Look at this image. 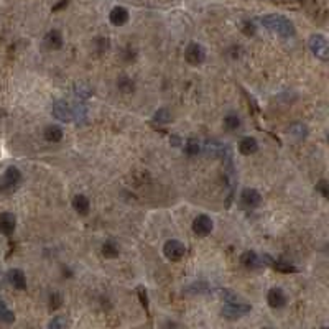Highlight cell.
<instances>
[{
    "instance_id": "1",
    "label": "cell",
    "mask_w": 329,
    "mask_h": 329,
    "mask_svg": "<svg viewBox=\"0 0 329 329\" xmlns=\"http://www.w3.org/2000/svg\"><path fill=\"white\" fill-rule=\"evenodd\" d=\"M260 22L267 30L276 33L281 38H292L295 35L293 23L283 15H276V13H273V15H265Z\"/></svg>"
},
{
    "instance_id": "2",
    "label": "cell",
    "mask_w": 329,
    "mask_h": 329,
    "mask_svg": "<svg viewBox=\"0 0 329 329\" xmlns=\"http://www.w3.org/2000/svg\"><path fill=\"white\" fill-rule=\"evenodd\" d=\"M20 181H22V173H20V170L15 167H9L5 170L4 176L0 178V193L2 194L13 193V191L18 188Z\"/></svg>"
},
{
    "instance_id": "3",
    "label": "cell",
    "mask_w": 329,
    "mask_h": 329,
    "mask_svg": "<svg viewBox=\"0 0 329 329\" xmlns=\"http://www.w3.org/2000/svg\"><path fill=\"white\" fill-rule=\"evenodd\" d=\"M250 309L252 308H250L249 303L237 300V301H227L226 305H224L221 313H222L224 318H227V319H239L243 314L250 313Z\"/></svg>"
},
{
    "instance_id": "4",
    "label": "cell",
    "mask_w": 329,
    "mask_h": 329,
    "mask_svg": "<svg viewBox=\"0 0 329 329\" xmlns=\"http://www.w3.org/2000/svg\"><path fill=\"white\" fill-rule=\"evenodd\" d=\"M309 50L313 51L316 58H319L321 61H327L329 59V48H327V39L322 35H311L309 36Z\"/></svg>"
},
{
    "instance_id": "5",
    "label": "cell",
    "mask_w": 329,
    "mask_h": 329,
    "mask_svg": "<svg viewBox=\"0 0 329 329\" xmlns=\"http://www.w3.org/2000/svg\"><path fill=\"white\" fill-rule=\"evenodd\" d=\"M163 254H164V257H167L170 262H178V260L183 259L184 254H186V247H184L180 240L171 239V240L164 242Z\"/></svg>"
},
{
    "instance_id": "6",
    "label": "cell",
    "mask_w": 329,
    "mask_h": 329,
    "mask_svg": "<svg viewBox=\"0 0 329 329\" xmlns=\"http://www.w3.org/2000/svg\"><path fill=\"white\" fill-rule=\"evenodd\" d=\"M184 59H186L191 66H199L204 63V59H206V50H204L201 45L191 43L186 48V51H184Z\"/></svg>"
},
{
    "instance_id": "7",
    "label": "cell",
    "mask_w": 329,
    "mask_h": 329,
    "mask_svg": "<svg viewBox=\"0 0 329 329\" xmlns=\"http://www.w3.org/2000/svg\"><path fill=\"white\" fill-rule=\"evenodd\" d=\"M213 229H214V222H213V219H211V217L206 216V214L197 216L196 219L193 221V232H194L196 235H199V237L209 235L211 232H213Z\"/></svg>"
},
{
    "instance_id": "8",
    "label": "cell",
    "mask_w": 329,
    "mask_h": 329,
    "mask_svg": "<svg viewBox=\"0 0 329 329\" xmlns=\"http://www.w3.org/2000/svg\"><path fill=\"white\" fill-rule=\"evenodd\" d=\"M51 114L55 118L61 122H71L72 120V107L66 101H55L51 107Z\"/></svg>"
},
{
    "instance_id": "9",
    "label": "cell",
    "mask_w": 329,
    "mask_h": 329,
    "mask_svg": "<svg viewBox=\"0 0 329 329\" xmlns=\"http://www.w3.org/2000/svg\"><path fill=\"white\" fill-rule=\"evenodd\" d=\"M240 202L245 209H255L257 206H260L262 196L257 189L254 188H245L240 194Z\"/></svg>"
},
{
    "instance_id": "10",
    "label": "cell",
    "mask_w": 329,
    "mask_h": 329,
    "mask_svg": "<svg viewBox=\"0 0 329 329\" xmlns=\"http://www.w3.org/2000/svg\"><path fill=\"white\" fill-rule=\"evenodd\" d=\"M204 148H206L208 155H213L217 158H230V148L226 143H221L219 140H208Z\"/></svg>"
},
{
    "instance_id": "11",
    "label": "cell",
    "mask_w": 329,
    "mask_h": 329,
    "mask_svg": "<svg viewBox=\"0 0 329 329\" xmlns=\"http://www.w3.org/2000/svg\"><path fill=\"white\" fill-rule=\"evenodd\" d=\"M17 226V219L12 213H0V234L12 235Z\"/></svg>"
},
{
    "instance_id": "12",
    "label": "cell",
    "mask_w": 329,
    "mask_h": 329,
    "mask_svg": "<svg viewBox=\"0 0 329 329\" xmlns=\"http://www.w3.org/2000/svg\"><path fill=\"white\" fill-rule=\"evenodd\" d=\"M267 303L272 308L278 309V308H283L286 305V296L283 293L281 288H272L270 292L267 293Z\"/></svg>"
},
{
    "instance_id": "13",
    "label": "cell",
    "mask_w": 329,
    "mask_h": 329,
    "mask_svg": "<svg viewBox=\"0 0 329 329\" xmlns=\"http://www.w3.org/2000/svg\"><path fill=\"white\" fill-rule=\"evenodd\" d=\"M7 278H9L10 285L15 288V290H20V292H23L26 290V278H25V273L22 272L20 268H12L9 270V273H7Z\"/></svg>"
},
{
    "instance_id": "14",
    "label": "cell",
    "mask_w": 329,
    "mask_h": 329,
    "mask_svg": "<svg viewBox=\"0 0 329 329\" xmlns=\"http://www.w3.org/2000/svg\"><path fill=\"white\" fill-rule=\"evenodd\" d=\"M240 263L247 270H257V268H260L263 265L262 259L254 252V250H247V252H243L240 255Z\"/></svg>"
},
{
    "instance_id": "15",
    "label": "cell",
    "mask_w": 329,
    "mask_h": 329,
    "mask_svg": "<svg viewBox=\"0 0 329 329\" xmlns=\"http://www.w3.org/2000/svg\"><path fill=\"white\" fill-rule=\"evenodd\" d=\"M109 20H110L112 25L122 26L129 22V10L124 9V7H114L109 13Z\"/></svg>"
},
{
    "instance_id": "16",
    "label": "cell",
    "mask_w": 329,
    "mask_h": 329,
    "mask_svg": "<svg viewBox=\"0 0 329 329\" xmlns=\"http://www.w3.org/2000/svg\"><path fill=\"white\" fill-rule=\"evenodd\" d=\"M45 45L48 50H59L63 46V35L58 30H50L45 35Z\"/></svg>"
},
{
    "instance_id": "17",
    "label": "cell",
    "mask_w": 329,
    "mask_h": 329,
    "mask_svg": "<svg viewBox=\"0 0 329 329\" xmlns=\"http://www.w3.org/2000/svg\"><path fill=\"white\" fill-rule=\"evenodd\" d=\"M257 150H259V142L254 137H243L239 142V151L242 155H254Z\"/></svg>"
},
{
    "instance_id": "18",
    "label": "cell",
    "mask_w": 329,
    "mask_h": 329,
    "mask_svg": "<svg viewBox=\"0 0 329 329\" xmlns=\"http://www.w3.org/2000/svg\"><path fill=\"white\" fill-rule=\"evenodd\" d=\"M72 208H74V211H76L77 214L86 216V214H89L91 202H89V199L84 194H76L74 199H72Z\"/></svg>"
},
{
    "instance_id": "19",
    "label": "cell",
    "mask_w": 329,
    "mask_h": 329,
    "mask_svg": "<svg viewBox=\"0 0 329 329\" xmlns=\"http://www.w3.org/2000/svg\"><path fill=\"white\" fill-rule=\"evenodd\" d=\"M43 135L48 142L55 143V142H59L63 138V130H61V127H58V125H48V127L45 129Z\"/></svg>"
},
{
    "instance_id": "20",
    "label": "cell",
    "mask_w": 329,
    "mask_h": 329,
    "mask_svg": "<svg viewBox=\"0 0 329 329\" xmlns=\"http://www.w3.org/2000/svg\"><path fill=\"white\" fill-rule=\"evenodd\" d=\"M267 259H268V257H267ZM270 265H272L276 270V272H281V273H295V272H298V268H296L295 265H292V263H288V262H283V260H270Z\"/></svg>"
},
{
    "instance_id": "21",
    "label": "cell",
    "mask_w": 329,
    "mask_h": 329,
    "mask_svg": "<svg viewBox=\"0 0 329 329\" xmlns=\"http://www.w3.org/2000/svg\"><path fill=\"white\" fill-rule=\"evenodd\" d=\"M117 88H118V91H120V92H124V94H130V92L135 91V84H134V81H132L130 77L122 76V77H118Z\"/></svg>"
},
{
    "instance_id": "22",
    "label": "cell",
    "mask_w": 329,
    "mask_h": 329,
    "mask_svg": "<svg viewBox=\"0 0 329 329\" xmlns=\"http://www.w3.org/2000/svg\"><path fill=\"white\" fill-rule=\"evenodd\" d=\"M102 255L105 257V259H117L118 257V247H117V243L115 242H112V240H107L102 245Z\"/></svg>"
},
{
    "instance_id": "23",
    "label": "cell",
    "mask_w": 329,
    "mask_h": 329,
    "mask_svg": "<svg viewBox=\"0 0 329 329\" xmlns=\"http://www.w3.org/2000/svg\"><path fill=\"white\" fill-rule=\"evenodd\" d=\"M240 117L235 114H229L226 118H224V127H226L229 132H235L240 129Z\"/></svg>"
},
{
    "instance_id": "24",
    "label": "cell",
    "mask_w": 329,
    "mask_h": 329,
    "mask_svg": "<svg viewBox=\"0 0 329 329\" xmlns=\"http://www.w3.org/2000/svg\"><path fill=\"white\" fill-rule=\"evenodd\" d=\"M0 321L5 322V324H12L15 321V314H13L12 309L7 308V305L2 300H0Z\"/></svg>"
},
{
    "instance_id": "25",
    "label": "cell",
    "mask_w": 329,
    "mask_h": 329,
    "mask_svg": "<svg viewBox=\"0 0 329 329\" xmlns=\"http://www.w3.org/2000/svg\"><path fill=\"white\" fill-rule=\"evenodd\" d=\"M288 134L296 138H305L308 135V127L303 124H293L292 127L288 129Z\"/></svg>"
},
{
    "instance_id": "26",
    "label": "cell",
    "mask_w": 329,
    "mask_h": 329,
    "mask_svg": "<svg viewBox=\"0 0 329 329\" xmlns=\"http://www.w3.org/2000/svg\"><path fill=\"white\" fill-rule=\"evenodd\" d=\"M72 118H77V122H84L88 118V109L84 104L79 102L72 107Z\"/></svg>"
},
{
    "instance_id": "27",
    "label": "cell",
    "mask_w": 329,
    "mask_h": 329,
    "mask_svg": "<svg viewBox=\"0 0 329 329\" xmlns=\"http://www.w3.org/2000/svg\"><path fill=\"white\" fill-rule=\"evenodd\" d=\"M184 150H186L188 155L194 156V155H197L201 151V143L197 142L196 138H189V140L186 142V145H184Z\"/></svg>"
},
{
    "instance_id": "28",
    "label": "cell",
    "mask_w": 329,
    "mask_h": 329,
    "mask_svg": "<svg viewBox=\"0 0 329 329\" xmlns=\"http://www.w3.org/2000/svg\"><path fill=\"white\" fill-rule=\"evenodd\" d=\"M69 326V321L66 319V316H56L48 322V327L51 329H64Z\"/></svg>"
},
{
    "instance_id": "29",
    "label": "cell",
    "mask_w": 329,
    "mask_h": 329,
    "mask_svg": "<svg viewBox=\"0 0 329 329\" xmlns=\"http://www.w3.org/2000/svg\"><path fill=\"white\" fill-rule=\"evenodd\" d=\"M153 120L158 122V124H168V122H171V114H170V110H168V109H160V110H156L155 115H153Z\"/></svg>"
},
{
    "instance_id": "30",
    "label": "cell",
    "mask_w": 329,
    "mask_h": 329,
    "mask_svg": "<svg viewBox=\"0 0 329 329\" xmlns=\"http://www.w3.org/2000/svg\"><path fill=\"white\" fill-rule=\"evenodd\" d=\"M137 295H138V298H140V303H142V306L147 309L148 311V295H147V288H143V286H138L137 288Z\"/></svg>"
},
{
    "instance_id": "31",
    "label": "cell",
    "mask_w": 329,
    "mask_h": 329,
    "mask_svg": "<svg viewBox=\"0 0 329 329\" xmlns=\"http://www.w3.org/2000/svg\"><path fill=\"white\" fill-rule=\"evenodd\" d=\"M61 306V296L58 293H51L50 295V309H58Z\"/></svg>"
},
{
    "instance_id": "32",
    "label": "cell",
    "mask_w": 329,
    "mask_h": 329,
    "mask_svg": "<svg viewBox=\"0 0 329 329\" xmlns=\"http://www.w3.org/2000/svg\"><path fill=\"white\" fill-rule=\"evenodd\" d=\"M242 25H243V26H242V31L245 33L247 36L254 35V33H255V26H254V23H252V22H243Z\"/></svg>"
},
{
    "instance_id": "33",
    "label": "cell",
    "mask_w": 329,
    "mask_h": 329,
    "mask_svg": "<svg viewBox=\"0 0 329 329\" xmlns=\"http://www.w3.org/2000/svg\"><path fill=\"white\" fill-rule=\"evenodd\" d=\"M316 189H318L319 193L324 196V197L329 196V193H327V181H326V180H321L318 184H316Z\"/></svg>"
},
{
    "instance_id": "34",
    "label": "cell",
    "mask_w": 329,
    "mask_h": 329,
    "mask_svg": "<svg viewBox=\"0 0 329 329\" xmlns=\"http://www.w3.org/2000/svg\"><path fill=\"white\" fill-rule=\"evenodd\" d=\"M91 96V91L89 89H86V88H77V92H76V97L81 101V99H86V97H89Z\"/></svg>"
},
{
    "instance_id": "35",
    "label": "cell",
    "mask_w": 329,
    "mask_h": 329,
    "mask_svg": "<svg viewBox=\"0 0 329 329\" xmlns=\"http://www.w3.org/2000/svg\"><path fill=\"white\" fill-rule=\"evenodd\" d=\"M68 2H69V0H61V2H59L58 5H55V7H53V12H58V10H61L64 5H68Z\"/></svg>"
},
{
    "instance_id": "36",
    "label": "cell",
    "mask_w": 329,
    "mask_h": 329,
    "mask_svg": "<svg viewBox=\"0 0 329 329\" xmlns=\"http://www.w3.org/2000/svg\"><path fill=\"white\" fill-rule=\"evenodd\" d=\"M0 283H2V275H0Z\"/></svg>"
}]
</instances>
